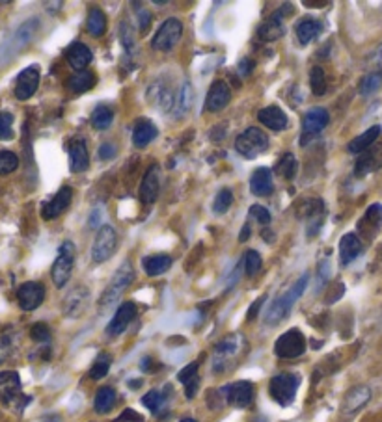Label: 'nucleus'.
Wrapping results in <instances>:
<instances>
[{
    "label": "nucleus",
    "instance_id": "nucleus-60",
    "mask_svg": "<svg viewBox=\"0 0 382 422\" xmlns=\"http://www.w3.org/2000/svg\"><path fill=\"white\" fill-rule=\"evenodd\" d=\"M248 238H250V226H248V223H244L241 229V235H239V240H241V242H247Z\"/></svg>",
    "mask_w": 382,
    "mask_h": 422
},
{
    "label": "nucleus",
    "instance_id": "nucleus-19",
    "mask_svg": "<svg viewBox=\"0 0 382 422\" xmlns=\"http://www.w3.org/2000/svg\"><path fill=\"white\" fill-rule=\"evenodd\" d=\"M71 199H73L71 188L62 186L58 192L54 194L51 201H47L43 206H41V218H43V220H54V218H58L60 214L68 209Z\"/></svg>",
    "mask_w": 382,
    "mask_h": 422
},
{
    "label": "nucleus",
    "instance_id": "nucleus-5",
    "mask_svg": "<svg viewBox=\"0 0 382 422\" xmlns=\"http://www.w3.org/2000/svg\"><path fill=\"white\" fill-rule=\"evenodd\" d=\"M269 149V138L262 129L250 127L235 139V151L242 154L244 159H256Z\"/></svg>",
    "mask_w": 382,
    "mask_h": 422
},
{
    "label": "nucleus",
    "instance_id": "nucleus-14",
    "mask_svg": "<svg viewBox=\"0 0 382 422\" xmlns=\"http://www.w3.org/2000/svg\"><path fill=\"white\" fill-rule=\"evenodd\" d=\"M39 86V68L38 65H29L19 73V77L15 80V99L19 101H29L30 97L38 92Z\"/></svg>",
    "mask_w": 382,
    "mask_h": 422
},
{
    "label": "nucleus",
    "instance_id": "nucleus-49",
    "mask_svg": "<svg viewBox=\"0 0 382 422\" xmlns=\"http://www.w3.org/2000/svg\"><path fill=\"white\" fill-rule=\"evenodd\" d=\"M310 88L315 95H323L326 92V77L323 68H314L310 73Z\"/></svg>",
    "mask_w": 382,
    "mask_h": 422
},
{
    "label": "nucleus",
    "instance_id": "nucleus-25",
    "mask_svg": "<svg viewBox=\"0 0 382 422\" xmlns=\"http://www.w3.org/2000/svg\"><path fill=\"white\" fill-rule=\"evenodd\" d=\"M382 227V205L381 203H373L369 206L363 218L358 223V231L362 233L366 238L371 240L373 236L377 235V231Z\"/></svg>",
    "mask_w": 382,
    "mask_h": 422
},
{
    "label": "nucleus",
    "instance_id": "nucleus-44",
    "mask_svg": "<svg viewBox=\"0 0 382 422\" xmlns=\"http://www.w3.org/2000/svg\"><path fill=\"white\" fill-rule=\"evenodd\" d=\"M276 172H278V175H280V177L287 179V181L295 179V175H296V159L295 157H293L291 153L284 154L280 162H278V166H276Z\"/></svg>",
    "mask_w": 382,
    "mask_h": 422
},
{
    "label": "nucleus",
    "instance_id": "nucleus-18",
    "mask_svg": "<svg viewBox=\"0 0 382 422\" xmlns=\"http://www.w3.org/2000/svg\"><path fill=\"white\" fill-rule=\"evenodd\" d=\"M232 101V90L224 80H215L209 88L207 99H205V110L220 112Z\"/></svg>",
    "mask_w": 382,
    "mask_h": 422
},
{
    "label": "nucleus",
    "instance_id": "nucleus-11",
    "mask_svg": "<svg viewBox=\"0 0 382 422\" xmlns=\"http://www.w3.org/2000/svg\"><path fill=\"white\" fill-rule=\"evenodd\" d=\"M220 394H224V399H226V402L229 406L244 409L254 402L256 387H254V384L247 381V379H241V381H235V384L226 385L224 389H220Z\"/></svg>",
    "mask_w": 382,
    "mask_h": 422
},
{
    "label": "nucleus",
    "instance_id": "nucleus-8",
    "mask_svg": "<svg viewBox=\"0 0 382 422\" xmlns=\"http://www.w3.org/2000/svg\"><path fill=\"white\" fill-rule=\"evenodd\" d=\"M181 36H183V23L177 17H170L160 24L151 45L155 51H172L181 39Z\"/></svg>",
    "mask_w": 382,
    "mask_h": 422
},
{
    "label": "nucleus",
    "instance_id": "nucleus-15",
    "mask_svg": "<svg viewBox=\"0 0 382 422\" xmlns=\"http://www.w3.org/2000/svg\"><path fill=\"white\" fill-rule=\"evenodd\" d=\"M88 302H90V288L84 287V285H77L68 296L63 297V315L68 318H78L86 311Z\"/></svg>",
    "mask_w": 382,
    "mask_h": 422
},
{
    "label": "nucleus",
    "instance_id": "nucleus-38",
    "mask_svg": "<svg viewBox=\"0 0 382 422\" xmlns=\"http://www.w3.org/2000/svg\"><path fill=\"white\" fill-rule=\"evenodd\" d=\"M96 82H97L96 75H93L92 71H86V69H84V71L75 73V75L68 80V84L75 93H86L96 86Z\"/></svg>",
    "mask_w": 382,
    "mask_h": 422
},
{
    "label": "nucleus",
    "instance_id": "nucleus-21",
    "mask_svg": "<svg viewBox=\"0 0 382 422\" xmlns=\"http://www.w3.org/2000/svg\"><path fill=\"white\" fill-rule=\"evenodd\" d=\"M284 11L282 8L276 14H272L265 23L259 26L257 30V38L262 39V41H276V39H280L282 36L286 34V24H284Z\"/></svg>",
    "mask_w": 382,
    "mask_h": 422
},
{
    "label": "nucleus",
    "instance_id": "nucleus-52",
    "mask_svg": "<svg viewBox=\"0 0 382 422\" xmlns=\"http://www.w3.org/2000/svg\"><path fill=\"white\" fill-rule=\"evenodd\" d=\"M30 337H32L36 342H41V344H45V342L51 341V329H48L47 324H43V322H38V324H34V326H32V329H30Z\"/></svg>",
    "mask_w": 382,
    "mask_h": 422
},
{
    "label": "nucleus",
    "instance_id": "nucleus-35",
    "mask_svg": "<svg viewBox=\"0 0 382 422\" xmlns=\"http://www.w3.org/2000/svg\"><path fill=\"white\" fill-rule=\"evenodd\" d=\"M378 136H381V127L378 125L369 127V129L366 130L363 134H360V136H356L354 139H351V144H349L347 149L351 151V153H356V154L363 153L366 149H369L373 144H375V142H377Z\"/></svg>",
    "mask_w": 382,
    "mask_h": 422
},
{
    "label": "nucleus",
    "instance_id": "nucleus-45",
    "mask_svg": "<svg viewBox=\"0 0 382 422\" xmlns=\"http://www.w3.org/2000/svg\"><path fill=\"white\" fill-rule=\"evenodd\" d=\"M382 84V73L381 71H371L360 80V93L362 95H371L381 88Z\"/></svg>",
    "mask_w": 382,
    "mask_h": 422
},
{
    "label": "nucleus",
    "instance_id": "nucleus-41",
    "mask_svg": "<svg viewBox=\"0 0 382 422\" xmlns=\"http://www.w3.org/2000/svg\"><path fill=\"white\" fill-rule=\"evenodd\" d=\"M114 120V112L105 105H99L92 114V125L96 130H107L112 125Z\"/></svg>",
    "mask_w": 382,
    "mask_h": 422
},
{
    "label": "nucleus",
    "instance_id": "nucleus-13",
    "mask_svg": "<svg viewBox=\"0 0 382 422\" xmlns=\"http://www.w3.org/2000/svg\"><path fill=\"white\" fill-rule=\"evenodd\" d=\"M45 300V287L39 281H26L17 288V302L23 311H36Z\"/></svg>",
    "mask_w": 382,
    "mask_h": 422
},
{
    "label": "nucleus",
    "instance_id": "nucleus-9",
    "mask_svg": "<svg viewBox=\"0 0 382 422\" xmlns=\"http://www.w3.org/2000/svg\"><path fill=\"white\" fill-rule=\"evenodd\" d=\"M116 246H118V236L114 227L112 226L99 227L96 240H93V248H92L93 263L96 264L107 263L112 255H114V251H116Z\"/></svg>",
    "mask_w": 382,
    "mask_h": 422
},
{
    "label": "nucleus",
    "instance_id": "nucleus-39",
    "mask_svg": "<svg viewBox=\"0 0 382 422\" xmlns=\"http://www.w3.org/2000/svg\"><path fill=\"white\" fill-rule=\"evenodd\" d=\"M116 403V391L112 387H101L97 391L96 400H93V408L97 413H108Z\"/></svg>",
    "mask_w": 382,
    "mask_h": 422
},
{
    "label": "nucleus",
    "instance_id": "nucleus-2",
    "mask_svg": "<svg viewBox=\"0 0 382 422\" xmlns=\"http://www.w3.org/2000/svg\"><path fill=\"white\" fill-rule=\"evenodd\" d=\"M133 279H135V268H133V264L129 263V260H125V263L121 264L120 268L114 272L110 283H108V287L105 288V292L99 297V311L105 312L108 311V309L114 307L121 294L125 292V288L133 283Z\"/></svg>",
    "mask_w": 382,
    "mask_h": 422
},
{
    "label": "nucleus",
    "instance_id": "nucleus-42",
    "mask_svg": "<svg viewBox=\"0 0 382 422\" xmlns=\"http://www.w3.org/2000/svg\"><path fill=\"white\" fill-rule=\"evenodd\" d=\"M120 39H121V45H123V48H125L127 53L131 54V56H135L136 53L135 30H133V26L127 23V21H121L120 23Z\"/></svg>",
    "mask_w": 382,
    "mask_h": 422
},
{
    "label": "nucleus",
    "instance_id": "nucleus-61",
    "mask_svg": "<svg viewBox=\"0 0 382 422\" xmlns=\"http://www.w3.org/2000/svg\"><path fill=\"white\" fill-rule=\"evenodd\" d=\"M180 422H198V421H196V418H189V417H187V418H181Z\"/></svg>",
    "mask_w": 382,
    "mask_h": 422
},
{
    "label": "nucleus",
    "instance_id": "nucleus-43",
    "mask_svg": "<svg viewBox=\"0 0 382 422\" xmlns=\"http://www.w3.org/2000/svg\"><path fill=\"white\" fill-rule=\"evenodd\" d=\"M142 403L151 413H159V409L166 403V393L165 391H159V389H153V391H150V393L142 396Z\"/></svg>",
    "mask_w": 382,
    "mask_h": 422
},
{
    "label": "nucleus",
    "instance_id": "nucleus-32",
    "mask_svg": "<svg viewBox=\"0 0 382 422\" xmlns=\"http://www.w3.org/2000/svg\"><path fill=\"white\" fill-rule=\"evenodd\" d=\"M192 105H194V88L189 80H185L183 84H181L177 95H175L174 115L181 120V117H185V115L189 114Z\"/></svg>",
    "mask_w": 382,
    "mask_h": 422
},
{
    "label": "nucleus",
    "instance_id": "nucleus-50",
    "mask_svg": "<svg viewBox=\"0 0 382 422\" xmlns=\"http://www.w3.org/2000/svg\"><path fill=\"white\" fill-rule=\"evenodd\" d=\"M242 263H244V270H247L248 275H256L259 270H262V255L257 253L256 250H248L247 253H244V259H242Z\"/></svg>",
    "mask_w": 382,
    "mask_h": 422
},
{
    "label": "nucleus",
    "instance_id": "nucleus-16",
    "mask_svg": "<svg viewBox=\"0 0 382 422\" xmlns=\"http://www.w3.org/2000/svg\"><path fill=\"white\" fill-rule=\"evenodd\" d=\"M382 168V144H373L371 147L366 149L363 153L356 159L354 164V175L363 177L369 173H375Z\"/></svg>",
    "mask_w": 382,
    "mask_h": 422
},
{
    "label": "nucleus",
    "instance_id": "nucleus-22",
    "mask_svg": "<svg viewBox=\"0 0 382 422\" xmlns=\"http://www.w3.org/2000/svg\"><path fill=\"white\" fill-rule=\"evenodd\" d=\"M21 394V378L14 370H6L0 372V399L6 403H11L19 400Z\"/></svg>",
    "mask_w": 382,
    "mask_h": 422
},
{
    "label": "nucleus",
    "instance_id": "nucleus-58",
    "mask_svg": "<svg viewBox=\"0 0 382 422\" xmlns=\"http://www.w3.org/2000/svg\"><path fill=\"white\" fill-rule=\"evenodd\" d=\"M138 19H140V30H142V32H145V30H148V26H150L151 14L148 10L138 11Z\"/></svg>",
    "mask_w": 382,
    "mask_h": 422
},
{
    "label": "nucleus",
    "instance_id": "nucleus-62",
    "mask_svg": "<svg viewBox=\"0 0 382 422\" xmlns=\"http://www.w3.org/2000/svg\"><path fill=\"white\" fill-rule=\"evenodd\" d=\"M45 422H58V421H56V418H48V421H45Z\"/></svg>",
    "mask_w": 382,
    "mask_h": 422
},
{
    "label": "nucleus",
    "instance_id": "nucleus-4",
    "mask_svg": "<svg viewBox=\"0 0 382 422\" xmlns=\"http://www.w3.org/2000/svg\"><path fill=\"white\" fill-rule=\"evenodd\" d=\"M300 385V376L291 374V372H282L276 374L269 384V393L276 403H280L282 408H287L295 402L296 391Z\"/></svg>",
    "mask_w": 382,
    "mask_h": 422
},
{
    "label": "nucleus",
    "instance_id": "nucleus-54",
    "mask_svg": "<svg viewBox=\"0 0 382 422\" xmlns=\"http://www.w3.org/2000/svg\"><path fill=\"white\" fill-rule=\"evenodd\" d=\"M97 154H99V159L101 160H110L114 159V154H116V147L112 144H103L101 147H99V151H97Z\"/></svg>",
    "mask_w": 382,
    "mask_h": 422
},
{
    "label": "nucleus",
    "instance_id": "nucleus-24",
    "mask_svg": "<svg viewBox=\"0 0 382 422\" xmlns=\"http://www.w3.org/2000/svg\"><path fill=\"white\" fill-rule=\"evenodd\" d=\"M362 251L363 246L358 235L347 233V235L341 236V240H339V260H341L344 266H349L356 257H360Z\"/></svg>",
    "mask_w": 382,
    "mask_h": 422
},
{
    "label": "nucleus",
    "instance_id": "nucleus-29",
    "mask_svg": "<svg viewBox=\"0 0 382 422\" xmlns=\"http://www.w3.org/2000/svg\"><path fill=\"white\" fill-rule=\"evenodd\" d=\"M88 166H90V154L84 139H75L69 147V168L73 173H83L86 172Z\"/></svg>",
    "mask_w": 382,
    "mask_h": 422
},
{
    "label": "nucleus",
    "instance_id": "nucleus-34",
    "mask_svg": "<svg viewBox=\"0 0 382 422\" xmlns=\"http://www.w3.org/2000/svg\"><path fill=\"white\" fill-rule=\"evenodd\" d=\"M177 379L183 384L187 399H194V396H196V391H198L200 387L198 363H190V365L185 366L180 374H177Z\"/></svg>",
    "mask_w": 382,
    "mask_h": 422
},
{
    "label": "nucleus",
    "instance_id": "nucleus-47",
    "mask_svg": "<svg viewBox=\"0 0 382 422\" xmlns=\"http://www.w3.org/2000/svg\"><path fill=\"white\" fill-rule=\"evenodd\" d=\"M110 365H112L110 355H108V354L99 355V357L96 359V363L92 365V369H90V378H92V379H103L105 376L108 374Z\"/></svg>",
    "mask_w": 382,
    "mask_h": 422
},
{
    "label": "nucleus",
    "instance_id": "nucleus-12",
    "mask_svg": "<svg viewBox=\"0 0 382 422\" xmlns=\"http://www.w3.org/2000/svg\"><path fill=\"white\" fill-rule=\"evenodd\" d=\"M244 344L241 335H227L224 337L222 341L215 346L213 354V370L215 372H224L226 365L229 363V359H233L239 354L241 346Z\"/></svg>",
    "mask_w": 382,
    "mask_h": 422
},
{
    "label": "nucleus",
    "instance_id": "nucleus-20",
    "mask_svg": "<svg viewBox=\"0 0 382 422\" xmlns=\"http://www.w3.org/2000/svg\"><path fill=\"white\" fill-rule=\"evenodd\" d=\"M159 164H153L142 177L140 201L144 205H153L157 201V197H159Z\"/></svg>",
    "mask_w": 382,
    "mask_h": 422
},
{
    "label": "nucleus",
    "instance_id": "nucleus-10",
    "mask_svg": "<svg viewBox=\"0 0 382 422\" xmlns=\"http://www.w3.org/2000/svg\"><path fill=\"white\" fill-rule=\"evenodd\" d=\"M330 115L326 108L323 106H315L304 114L302 120V136H300V145H306L310 139H314L315 136H319L326 125H329Z\"/></svg>",
    "mask_w": 382,
    "mask_h": 422
},
{
    "label": "nucleus",
    "instance_id": "nucleus-48",
    "mask_svg": "<svg viewBox=\"0 0 382 422\" xmlns=\"http://www.w3.org/2000/svg\"><path fill=\"white\" fill-rule=\"evenodd\" d=\"M233 203V194L232 190H227V188H222L220 192L217 194L213 201V211L215 214H226L229 211V206Z\"/></svg>",
    "mask_w": 382,
    "mask_h": 422
},
{
    "label": "nucleus",
    "instance_id": "nucleus-26",
    "mask_svg": "<svg viewBox=\"0 0 382 422\" xmlns=\"http://www.w3.org/2000/svg\"><path fill=\"white\" fill-rule=\"evenodd\" d=\"M250 192L257 197H267L274 192L272 172L269 168H257L250 177Z\"/></svg>",
    "mask_w": 382,
    "mask_h": 422
},
{
    "label": "nucleus",
    "instance_id": "nucleus-53",
    "mask_svg": "<svg viewBox=\"0 0 382 422\" xmlns=\"http://www.w3.org/2000/svg\"><path fill=\"white\" fill-rule=\"evenodd\" d=\"M248 214H250L252 218H256V221H259L262 226H269V223H271V212L267 211L265 206H262V205L250 206Z\"/></svg>",
    "mask_w": 382,
    "mask_h": 422
},
{
    "label": "nucleus",
    "instance_id": "nucleus-3",
    "mask_svg": "<svg viewBox=\"0 0 382 422\" xmlns=\"http://www.w3.org/2000/svg\"><path fill=\"white\" fill-rule=\"evenodd\" d=\"M39 23H41V21H39L38 17H30L29 21H24L19 28L15 30L14 34H11V38L8 39L4 45H0V63L8 62V60L14 58L19 51H23L24 47H29L30 41L38 34Z\"/></svg>",
    "mask_w": 382,
    "mask_h": 422
},
{
    "label": "nucleus",
    "instance_id": "nucleus-56",
    "mask_svg": "<svg viewBox=\"0 0 382 422\" xmlns=\"http://www.w3.org/2000/svg\"><path fill=\"white\" fill-rule=\"evenodd\" d=\"M263 302H265V296L257 297L256 302H254V305H252V307L248 309V320H254V318L257 317V312H259V309H262Z\"/></svg>",
    "mask_w": 382,
    "mask_h": 422
},
{
    "label": "nucleus",
    "instance_id": "nucleus-57",
    "mask_svg": "<svg viewBox=\"0 0 382 422\" xmlns=\"http://www.w3.org/2000/svg\"><path fill=\"white\" fill-rule=\"evenodd\" d=\"M237 69L241 75H250L252 69H254V62H252V60H248V58H242L241 62H239Z\"/></svg>",
    "mask_w": 382,
    "mask_h": 422
},
{
    "label": "nucleus",
    "instance_id": "nucleus-33",
    "mask_svg": "<svg viewBox=\"0 0 382 422\" xmlns=\"http://www.w3.org/2000/svg\"><path fill=\"white\" fill-rule=\"evenodd\" d=\"M157 134H159V130L151 121L140 120L135 125V130H133V144L138 149H142L148 144H151L157 138Z\"/></svg>",
    "mask_w": 382,
    "mask_h": 422
},
{
    "label": "nucleus",
    "instance_id": "nucleus-30",
    "mask_svg": "<svg viewBox=\"0 0 382 422\" xmlns=\"http://www.w3.org/2000/svg\"><path fill=\"white\" fill-rule=\"evenodd\" d=\"M371 400V389L368 385H358L345 394L344 413H356Z\"/></svg>",
    "mask_w": 382,
    "mask_h": 422
},
{
    "label": "nucleus",
    "instance_id": "nucleus-17",
    "mask_svg": "<svg viewBox=\"0 0 382 422\" xmlns=\"http://www.w3.org/2000/svg\"><path fill=\"white\" fill-rule=\"evenodd\" d=\"M135 317H136V305H135V303H133V302H123L120 307H118V311L114 312L112 320L108 322L107 335L108 337L121 335V333H123V331L129 327V324L135 320Z\"/></svg>",
    "mask_w": 382,
    "mask_h": 422
},
{
    "label": "nucleus",
    "instance_id": "nucleus-36",
    "mask_svg": "<svg viewBox=\"0 0 382 422\" xmlns=\"http://www.w3.org/2000/svg\"><path fill=\"white\" fill-rule=\"evenodd\" d=\"M172 263L174 260L168 255H151V257H145L142 260V266H144V272L148 275H160L172 268Z\"/></svg>",
    "mask_w": 382,
    "mask_h": 422
},
{
    "label": "nucleus",
    "instance_id": "nucleus-6",
    "mask_svg": "<svg viewBox=\"0 0 382 422\" xmlns=\"http://www.w3.org/2000/svg\"><path fill=\"white\" fill-rule=\"evenodd\" d=\"M73 266H75V244H73L71 240H66L60 246L58 257L54 259L53 268H51V278H53L56 287H66V283L71 278Z\"/></svg>",
    "mask_w": 382,
    "mask_h": 422
},
{
    "label": "nucleus",
    "instance_id": "nucleus-37",
    "mask_svg": "<svg viewBox=\"0 0 382 422\" xmlns=\"http://www.w3.org/2000/svg\"><path fill=\"white\" fill-rule=\"evenodd\" d=\"M17 346H19V335H17V331L14 329H6L0 333V365L8 361L11 355L15 354L17 350Z\"/></svg>",
    "mask_w": 382,
    "mask_h": 422
},
{
    "label": "nucleus",
    "instance_id": "nucleus-46",
    "mask_svg": "<svg viewBox=\"0 0 382 422\" xmlns=\"http://www.w3.org/2000/svg\"><path fill=\"white\" fill-rule=\"evenodd\" d=\"M19 168V157L14 151H0V177L10 175Z\"/></svg>",
    "mask_w": 382,
    "mask_h": 422
},
{
    "label": "nucleus",
    "instance_id": "nucleus-40",
    "mask_svg": "<svg viewBox=\"0 0 382 422\" xmlns=\"http://www.w3.org/2000/svg\"><path fill=\"white\" fill-rule=\"evenodd\" d=\"M86 26L90 34L99 38V36L105 34V30H107V15L103 14L99 8H93V10L90 11V15H88Z\"/></svg>",
    "mask_w": 382,
    "mask_h": 422
},
{
    "label": "nucleus",
    "instance_id": "nucleus-7",
    "mask_svg": "<svg viewBox=\"0 0 382 422\" xmlns=\"http://www.w3.org/2000/svg\"><path fill=\"white\" fill-rule=\"evenodd\" d=\"M306 352V339L302 335V331L293 327V329L286 331L284 335L278 337V341L274 344V354L282 359H295Z\"/></svg>",
    "mask_w": 382,
    "mask_h": 422
},
{
    "label": "nucleus",
    "instance_id": "nucleus-23",
    "mask_svg": "<svg viewBox=\"0 0 382 422\" xmlns=\"http://www.w3.org/2000/svg\"><path fill=\"white\" fill-rule=\"evenodd\" d=\"M257 120L262 125H265L267 129L271 130H286L287 125H289V117L282 108L278 106H267V108H262L259 114H257Z\"/></svg>",
    "mask_w": 382,
    "mask_h": 422
},
{
    "label": "nucleus",
    "instance_id": "nucleus-27",
    "mask_svg": "<svg viewBox=\"0 0 382 422\" xmlns=\"http://www.w3.org/2000/svg\"><path fill=\"white\" fill-rule=\"evenodd\" d=\"M295 34L300 45H308L323 34V23L314 17H304L295 24Z\"/></svg>",
    "mask_w": 382,
    "mask_h": 422
},
{
    "label": "nucleus",
    "instance_id": "nucleus-1",
    "mask_svg": "<svg viewBox=\"0 0 382 422\" xmlns=\"http://www.w3.org/2000/svg\"><path fill=\"white\" fill-rule=\"evenodd\" d=\"M308 281H310V275L304 274L302 278H299L296 283H293V287H291L287 292H284L282 296L276 297L265 312L267 326H278V324H280L287 315H289L296 300L304 294L306 287H308Z\"/></svg>",
    "mask_w": 382,
    "mask_h": 422
},
{
    "label": "nucleus",
    "instance_id": "nucleus-28",
    "mask_svg": "<svg viewBox=\"0 0 382 422\" xmlns=\"http://www.w3.org/2000/svg\"><path fill=\"white\" fill-rule=\"evenodd\" d=\"M92 51L90 47L84 43H71L68 48H66V60L69 62L73 69L77 71H84V68H88V63L92 62Z\"/></svg>",
    "mask_w": 382,
    "mask_h": 422
},
{
    "label": "nucleus",
    "instance_id": "nucleus-55",
    "mask_svg": "<svg viewBox=\"0 0 382 422\" xmlns=\"http://www.w3.org/2000/svg\"><path fill=\"white\" fill-rule=\"evenodd\" d=\"M118 422H144V417L138 415L136 411H133V409H125V411L120 415Z\"/></svg>",
    "mask_w": 382,
    "mask_h": 422
},
{
    "label": "nucleus",
    "instance_id": "nucleus-51",
    "mask_svg": "<svg viewBox=\"0 0 382 422\" xmlns=\"http://www.w3.org/2000/svg\"><path fill=\"white\" fill-rule=\"evenodd\" d=\"M14 138V114L0 112V142Z\"/></svg>",
    "mask_w": 382,
    "mask_h": 422
},
{
    "label": "nucleus",
    "instance_id": "nucleus-31",
    "mask_svg": "<svg viewBox=\"0 0 382 422\" xmlns=\"http://www.w3.org/2000/svg\"><path fill=\"white\" fill-rule=\"evenodd\" d=\"M148 99H150V102L159 106L162 112H170L175 106L174 92L166 84H153L148 92Z\"/></svg>",
    "mask_w": 382,
    "mask_h": 422
},
{
    "label": "nucleus",
    "instance_id": "nucleus-59",
    "mask_svg": "<svg viewBox=\"0 0 382 422\" xmlns=\"http://www.w3.org/2000/svg\"><path fill=\"white\" fill-rule=\"evenodd\" d=\"M226 123H224V125H217L215 127L213 130H211V138L215 139V142H218V139H222L224 136H226V132H227V129H226Z\"/></svg>",
    "mask_w": 382,
    "mask_h": 422
}]
</instances>
